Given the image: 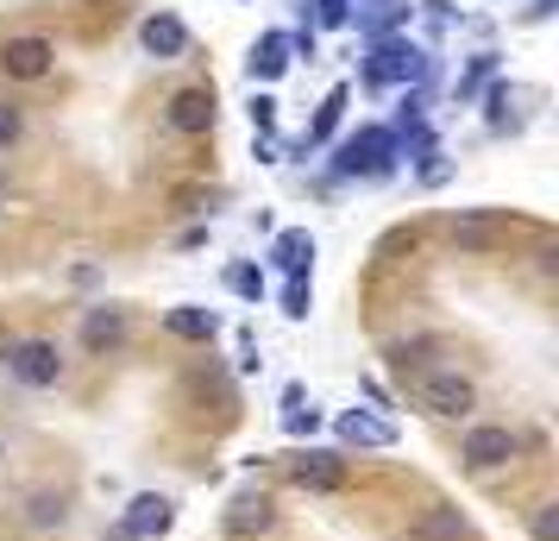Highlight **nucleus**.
I'll return each mask as SVG.
<instances>
[{
  "label": "nucleus",
  "instance_id": "1",
  "mask_svg": "<svg viewBox=\"0 0 559 541\" xmlns=\"http://www.w3.org/2000/svg\"><path fill=\"white\" fill-rule=\"evenodd\" d=\"M415 410L433 415V422H459V415L478 410V385L453 372V365H433V372H415Z\"/></svg>",
  "mask_w": 559,
  "mask_h": 541
},
{
  "label": "nucleus",
  "instance_id": "2",
  "mask_svg": "<svg viewBox=\"0 0 559 541\" xmlns=\"http://www.w3.org/2000/svg\"><path fill=\"white\" fill-rule=\"evenodd\" d=\"M515 460H522V435L509 422H478V428H465V440H459V466L472 479H490V472H503Z\"/></svg>",
  "mask_w": 559,
  "mask_h": 541
},
{
  "label": "nucleus",
  "instance_id": "3",
  "mask_svg": "<svg viewBox=\"0 0 559 541\" xmlns=\"http://www.w3.org/2000/svg\"><path fill=\"white\" fill-rule=\"evenodd\" d=\"M396 132L390 127H365L353 139H340V157H333V170L340 177H390L396 170Z\"/></svg>",
  "mask_w": 559,
  "mask_h": 541
},
{
  "label": "nucleus",
  "instance_id": "4",
  "mask_svg": "<svg viewBox=\"0 0 559 541\" xmlns=\"http://www.w3.org/2000/svg\"><path fill=\"white\" fill-rule=\"evenodd\" d=\"M0 360H7V372L26 390L63 385V353H57V340H0Z\"/></svg>",
  "mask_w": 559,
  "mask_h": 541
},
{
  "label": "nucleus",
  "instance_id": "5",
  "mask_svg": "<svg viewBox=\"0 0 559 541\" xmlns=\"http://www.w3.org/2000/svg\"><path fill=\"white\" fill-rule=\"evenodd\" d=\"M51 70H57V38H45V32H13L0 45V77L7 82H45Z\"/></svg>",
  "mask_w": 559,
  "mask_h": 541
},
{
  "label": "nucleus",
  "instance_id": "6",
  "mask_svg": "<svg viewBox=\"0 0 559 541\" xmlns=\"http://www.w3.org/2000/svg\"><path fill=\"white\" fill-rule=\"evenodd\" d=\"M170 522H177V504H170L164 491H139V497L127 504V516L107 529V541H164Z\"/></svg>",
  "mask_w": 559,
  "mask_h": 541
},
{
  "label": "nucleus",
  "instance_id": "7",
  "mask_svg": "<svg viewBox=\"0 0 559 541\" xmlns=\"http://www.w3.org/2000/svg\"><path fill=\"white\" fill-rule=\"evenodd\" d=\"M214 120H221L214 82H189V89H177V95L164 102V127L182 132V139H202V132H214Z\"/></svg>",
  "mask_w": 559,
  "mask_h": 541
},
{
  "label": "nucleus",
  "instance_id": "8",
  "mask_svg": "<svg viewBox=\"0 0 559 541\" xmlns=\"http://www.w3.org/2000/svg\"><path fill=\"white\" fill-rule=\"evenodd\" d=\"M421 70H428V57L415 51V45L383 38L378 51H371V63H365V82H371V89H390V82H421Z\"/></svg>",
  "mask_w": 559,
  "mask_h": 541
},
{
  "label": "nucleus",
  "instance_id": "9",
  "mask_svg": "<svg viewBox=\"0 0 559 541\" xmlns=\"http://www.w3.org/2000/svg\"><path fill=\"white\" fill-rule=\"evenodd\" d=\"M283 472H289V485H302V491H340L346 485V460L328 454V447H302V454H289Z\"/></svg>",
  "mask_w": 559,
  "mask_h": 541
},
{
  "label": "nucleus",
  "instance_id": "10",
  "mask_svg": "<svg viewBox=\"0 0 559 541\" xmlns=\"http://www.w3.org/2000/svg\"><path fill=\"white\" fill-rule=\"evenodd\" d=\"M139 45L157 63H177V57H189V26H182L177 13H145L139 20Z\"/></svg>",
  "mask_w": 559,
  "mask_h": 541
},
{
  "label": "nucleus",
  "instance_id": "11",
  "mask_svg": "<svg viewBox=\"0 0 559 541\" xmlns=\"http://www.w3.org/2000/svg\"><path fill=\"white\" fill-rule=\"evenodd\" d=\"M271 529H277V504L264 491H239L227 504V536L252 541V536H271Z\"/></svg>",
  "mask_w": 559,
  "mask_h": 541
},
{
  "label": "nucleus",
  "instance_id": "12",
  "mask_svg": "<svg viewBox=\"0 0 559 541\" xmlns=\"http://www.w3.org/2000/svg\"><path fill=\"white\" fill-rule=\"evenodd\" d=\"M120 340H127V309H120V303L82 309V346H88V353H107V346H120Z\"/></svg>",
  "mask_w": 559,
  "mask_h": 541
},
{
  "label": "nucleus",
  "instance_id": "13",
  "mask_svg": "<svg viewBox=\"0 0 559 541\" xmlns=\"http://www.w3.org/2000/svg\"><path fill=\"white\" fill-rule=\"evenodd\" d=\"M333 435H340V447H390L396 440V422H383L371 410H346L333 422Z\"/></svg>",
  "mask_w": 559,
  "mask_h": 541
},
{
  "label": "nucleus",
  "instance_id": "14",
  "mask_svg": "<svg viewBox=\"0 0 559 541\" xmlns=\"http://www.w3.org/2000/svg\"><path fill=\"white\" fill-rule=\"evenodd\" d=\"M271 264H277L283 278H308V271H314V233L283 227L277 239H271Z\"/></svg>",
  "mask_w": 559,
  "mask_h": 541
},
{
  "label": "nucleus",
  "instance_id": "15",
  "mask_svg": "<svg viewBox=\"0 0 559 541\" xmlns=\"http://www.w3.org/2000/svg\"><path fill=\"white\" fill-rule=\"evenodd\" d=\"M164 328H170L177 340H189V346H207V340L221 334V315L202 309V303H177V309L164 315Z\"/></svg>",
  "mask_w": 559,
  "mask_h": 541
},
{
  "label": "nucleus",
  "instance_id": "16",
  "mask_svg": "<svg viewBox=\"0 0 559 541\" xmlns=\"http://www.w3.org/2000/svg\"><path fill=\"white\" fill-rule=\"evenodd\" d=\"M289 63H296V57H289V32H264V38L252 45V57H246L252 82H277Z\"/></svg>",
  "mask_w": 559,
  "mask_h": 541
},
{
  "label": "nucleus",
  "instance_id": "17",
  "mask_svg": "<svg viewBox=\"0 0 559 541\" xmlns=\"http://www.w3.org/2000/svg\"><path fill=\"white\" fill-rule=\"evenodd\" d=\"M346 102H353V89L340 82V89H328V102H321V114H314V127H308L302 152H314V145H328L333 132H340V120H346Z\"/></svg>",
  "mask_w": 559,
  "mask_h": 541
},
{
  "label": "nucleus",
  "instance_id": "18",
  "mask_svg": "<svg viewBox=\"0 0 559 541\" xmlns=\"http://www.w3.org/2000/svg\"><path fill=\"white\" fill-rule=\"evenodd\" d=\"M283 435H289V440L321 435V410H314V403H302V385L283 390Z\"/></svg>",
  "mask_w": 559,
  "mask_h": 541
},
{
  "label": "nucleus",
  "instance_id": "19",
  "mask_svg": "<svg viewBox=\"0 0 559 541\" xmlns=\"http://www.w3.org/2000/svg\"><path fill=\"white\" fill-rule=\"evenodd\" d=\"M453 239L472 246V252H484V246H497V221L490 214H453Z\"/></svg>",
  "mask_w": 559,
  "mask_h": 541
},
{
  "label": "nucleus",
  "instance_id": "20",
  "mask_svg": "<svg viewBox=\"0 0 559 541\" xmlns=\"http://www.w3.org/2000/svg\"><path fill=\"white\" fill-rule=\"evenodd\" d=\"M32 529H63V522H70V497H63V491H38V497H32Z\"/></svg>",
  "mask_w": 559,
  "mask_h": 541
},
{
  "label": "nucleus",
  "instance_id": "21",
  "mask_svg": "<svg viewBox=\"0 0 559 541\" xmlns=\"http://www.w3.org/2000/svg\"><path fill=\"white\" fill-rule=\"evenodd\" d=\"M465 536V516L453 510V504H433L428 510V541H459Z\"/></svg>",
  "mask_w": 559,
  "mask_h": 541
},
{
  "label": "nucleus",
  "instance_id": "22",
  "mask_svg": "<svg viewBox=\"0 0 559 541\" xmlns=\"http://www.w3.org/2000/svg\"><path fill=\"white\" fill-rule=\"evenodd\" d=\"M227 290L246 296V303H258V296H264V271H258V264H227Z\"/></svg>",
  "mask_w": 559,
  "mask_h": 541
},
{
  "label": "nucleus",
  "instance_id": "23",
  "mask_svg": "<svg viewBox=\"0 0 559 541\" xmlns=\"http://www.w3.org/2000/svg\"><path fill=\"white\" fill-rule=\"evenodd\" d=\"M26 139V107L20 102H0V152H13Z\"/></svg>",
  "mask_w": 559,
  "mask_h": 541
},
{
  "label": "nucleus",
  "instance_id": "24",
  "mask_svg": "<svg viewBox=\"0 0 559 541\" xmlns=\"http://www.w3.org/2000/svg\"><path fill=\"white\" fill-rule=\"evenodd\" d=\"M277 303H283V315H289V321H302V315H308V303H314V284H308V278H289Z\"/></svg>",
  "mask_w": 559,
  "mask_h": 541
},
{
  "label": "nucleus",
  "instance_id": "25",
  "mask_svg": "<svg viewBox=\"0 0 559 541\" xmlns=\"http://www.w3.org/2000/svg\"><path fill=\"white\" fill-rule=\"evenodd\" d=\"M314 20H321V26H353V0H314Z\"/></svg>",
  "mask_w": 559,
  "mask_h": 541
},
{
  "label": "nucleus",
  "instance_id": "26",
  "mask_svg": "<svg viewBox=\"0 0 559 541\" xmlns=\"http://www.w3.org/2000/svg\"><path fill=\"white\" fill-rule=\"evenodd\" d=\"M509 89H490V132H515V114H509Z\"/></svg>",
  "mask_w": 559,
  "mask_h": 541
},
{
  "label": "nucleus",
  "instance_id": "27",
  "mask_svg": "<svg viewBox=\"0 0 559 541\" xmlns=\"http://www.w3.org/2000/svg\"><path fill=\"white\" fill-rule=\"evenodd\" d=\"M534 541H559V504H540L534 510Z\"/></svg>",
  "mask_w": 559,
  "mask_h": 541
},
{
  "label": "nucleus",
  "instance_id": "28",
  "mask_svg": "<svg viewBox=\"0 0 559 541\" xmlns=\"http://www.w3.org/2000/svg\"><path fill=\"white\" fill-rule=\"evenodd\" d=\"M490 70H497V57L484 51V57H472V70H465V82H459V95H472V89H478L484 77H490Z\"/></svg>",
  "mask_w": 559,
  "mask_h": 541
},
{
  "label": "nucleus",
  "instance_id": "29",
  "mask_svg": "<svg viewBox=\"0 0 559 541\" xmlns=\"http://www.w3.org/2000/svg\"><path fill=\"white\" fill-rule=\"evenodd\" d=\"M252 127H258V132L277 127V102H271V95H252Z\"/></svg>",
  "mask_w": 559,
  "mask_h": 541
}]
</instances>
